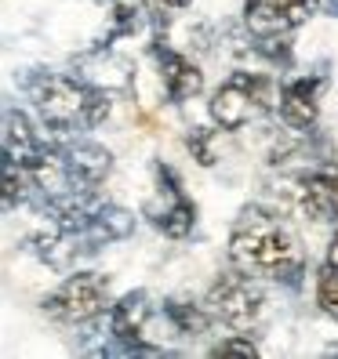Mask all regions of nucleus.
<instances>
[{"label":"nucleus","instance_id":"1","mask_svg":"<svg viewBox=\"0 0 338 359\" xmlns=\"http://www.w3.org/2000/svg\"><path fill=\"white\" fill-rule=\"evenodd\" d=\"M229 258L255 280L277 283H299L306 269V250L299 236L259 203H247L237 215L233 232H229Z\"/></svg>","mask_w":338,"mask_h":359},{"label":"nucleus","instance_id":"2","mask_svg":"<svg viewBox=\"0 0 338 359\" xmlns=\"http://www.w3.org/2000/svg\"><path fill=\"white\" fill-rule=\"evenodd\" d=\"M26 95L55 135H84L110 116V95L80 76L37 73L26 80Z\"/></svg>","mask_w":338,"mask_h":359},{"label":"nucleus","instance_id":"3","mask_svg":"<svg viewBox=\"0 0 338 359\" xmlns=\"http://www.w3.org/2000/svg\"><path fill=\"white\" fill-rule=\"evenodd\" d=\"M273 102H277V83L266 73L237 69L219 83L215 95H211V120H215L222 131H240L251 120L269 113Z\"/></svg>","mask_w":338,"mask_h":359},{"label":"nucleus","instance_id":"4","mask_svg":"<svg viewBox=\"0 0 338 359\" xmlns=\"http://www.w3.org/2000/svg\"><path fill=\"white\" fill-rule=\"evenodd\" d=\"M207 312L222 320L226 327H233L240 334H251L259 327L262 312H266V294L255 283V276L244 269H226L219 272V280L207 290Z\"/></svg>","mask_w":338,"mask_h":359},{"label":"nucleus","instance_id":"5","mask_svg":"<svg viewBox=\"0 0 338 359\" xmlns=\"http://www.w3.org/2000/svg\"><path fill=\"white\" fill-rule=\"evenodd\" d=\"M110 305V280L98 272H73L44 298V312L58 323H88Z\"/></svg>","mask_w":338,"mask_h":359},{"label":"nucleus","instance_id":"6","mask_svg":"<svg viewBox=\"0 0 338 359\" xmlns=\"http://www.w3.org/2000/svg\"><path fill=\"white\" fill-rule=\"evenodd\" d=\"M55 153L62 160V171H66L70 193H95V189L110 178V171H113L110 149H102L98 142H88V138L58 135Z\"/></svg>","mask_w":338,"mask_h":359},{"label":"nucleus","instance_id":"7","mask_svg":"<svg viewBox=\"0 0 338 359\" xmlns=\"http://www.w3.org/2000/svg\"><path fill=\"white\" fill-rule=\"evenodd\" d=\"M320 0H244V26L259 40H280L316 15Z\"/></svg>","mask_w":338,"mask_h":359},{"label":"nucleus","instance_id":"8","mask_svg":"<svg viewBox=\"0 0 338 359\" xmlns=\"http://www.w3.org/2000/svg\"><path fill=\"white\" fill-rule=\"evenodd\" d=\"M160 316H164V302L153 305V298L145 290H131V294H124V298L113 305V312H110V334L117 337V341H124L128 348L145 352L157 341L153 323L160 320Z\"/></svg>","mask_w":338,"mask_h":359},{"label":"nucleus","instance_id":"9","mask_svg":"<svg viewBox=\"0 0 338 359\" xmlns=\"http://www.w3.org/2000/svg\"><path fill=\"white\" fill-rule=\"evenodd\" d=\"M153 171H157V182H160V189H157L160 203H150V207H145V215L153 218V225L164 232V236L182 240V236H189V229H193V222H197V207H193V200L182 193V185H178L171 167L157 163Z\"/></svg>","mask_w":338,"mask_h":359},{"label":"nucleus","instance_id":"10","mask_svg":"<svg viewBox=\"0 0 338 359\" xmlns=\"http://www.w3.org/2000/svg\"><path fill=\"white\" fill-rule=\"evenodd\" d=\"M153 58H157V69H160V83H164V91H167V98H171V102H186V98L200 95L204 73H200V66H197L193 58L171 51L164 40H157V44H153Z\"/></svg>","mask_w":338,"mask_h":359},{"label":"nucleus","instance_id":"11","mask_svg":"<svg viewBox=\"0 0 338 359\" xmlns=\"http://www.w3.org/2000/svg\"><path fill=\"white\" fill-rule=\"evenodd\" d=\"M320 91H324V76H299L280 88V116L287 128L306 131L316 123L320 113Z\"/></svg>","mask_w":338,"mask_h":359},{"label":"nucleus","instance_id":"12","mask_svg":"<svg viewBox=\"0 0 338 359\" xmlns=\"http://www.w3.org/2000/svg\"><path fill=\"white\" fill-rule=\"evenodd\" d=\"M299 207L316 222H338V167H320L299 178Z\"/></svg>","mask_w":338,"mask_h":359},{"label":"nucleus","instance_id":"13","mask_svg":"<svg viewBox=\"0 0 338 359\" xmlns=\"http://www.w3.org/2000/svg\"><path fill=\"white\" fill-rule=\"evenodd\" d=\"M316 302H320V309L331 316V320H338V232L327 243L324 265H320V272H316Z\"/></svg>","mask_w":338,"mask_h":359},{"label":"nucleus","instance_id":"14","mask_svg":"<svg viewBox=\"0 0 338 359\" xmlns=\"http://www.w3.org/2000/svg\"><path fill=\"white\" fill-rule=\"evenodd\" d=\"M30 189H37V185L26 175V167L15 163L11 156H4V210H15L18 203H26L30 200Z\"/></svg>","mask_w":338,"mask_h":359},{"label":"nucleus","instance_id":"15","mask_svg":"<svg viewBox=\"0 0 338 359\" xmlns=\"http://www.w3.org/2000/svg\"><path fill=\"white\" fill-rule=\"evenodd\" d=\"M102 4L113 11L110 40H117V36H131V33L142 26V8H138V0H102Z\"/></svg>","mask_w":338,"mask_h":359},{"label":"nucleus","instance_id":"16","mask_svg":"<svg viewBox=\"0 0 338 359\" xmlns=\"http://www.w3.org/2000/svg\"><path fill=\"white\" fill-rule=\"evenodd\" d=\"M211 355L222 359V355H240V359H251V355H259L255 341H251L247 334H233V337H226V341H219L215 348H211Z\"/></svg>","mask_w":338,"mask_h":359},{"label":"nucleus","instance_id":"17","mask_svg":"<svg viewBox=\"0 0 338 359\" xmlns=\"http://www.w3.org/2000/svg\"><path fill=\"white\" fill-rule=\"evenodd\" d=\"M150 8H157V11H178V8H186L189 0H145Z\"/></svg>","mask_w":338,"mask_h":359},{"label":"nucleus","instance_id":"18","mask_svg":"<svg viewBox=\"0 0 338 359\" xmlns=\"http://www.w3.org/2000/svg\"><path fill=\"white\" fill-rule=\"evenodd\" d=\"M327 11H331V15L338 18V0H327Z\"/></svg>","mask_w":338,"mask_h":359}]
</instances>
